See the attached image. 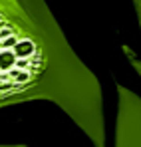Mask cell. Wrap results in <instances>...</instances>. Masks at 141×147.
<instances>
[{
  "mask_svg": "<svg viewBox=\"0 0 141 147\" xmlns=\"http://www.w3.org/2000/svg\"><path fill=\"white\" fill-rule=\"evenodd\" d=\"M119 96H121V103H119L121 105V119L119 121H123L131 129L127 133V137H123V135H119V137H123L131 143H137L131 147H141V99L139 96L127 92L123 86H119Z\"/></svg>",
  "mask_w": 141,
  "mask_h": 147,
  "instance_id": "cell-1",
  "label": "cell"
},
{
  "mask_svg": "<svg viewBox=\"0 0 141 147\" xmlns=\"http://www.w3.org/2000/svg\"><path fill=\"white\" fill-rule=\"evenodd\" d=\"M125 56H127V60H129V64H131V68H133L135 72L139 74V78H141V58L137 56V54H133V52H129L127 48H125Z\"/></svg>",
  "mask_w": 141,
  "mask_h": 147,
  "instance_id": "cell-2",
  "label": "cell"
},
{
  "mask_svg": "<svg viewBox=\"0 0 141 147\" xmlns=\"http://www.w3.org/2000/svg\"><path fill=\"white\" fill-rule=\"evenodd\" d=\"M133 2V8H135V16H137V24L141 30V0H131Z\"/></svg>",
  "mask_w": 141,
  "mask_h": 147,
  "instance_id": "cell-3",
  "label": "cell"
}]
</instances>
